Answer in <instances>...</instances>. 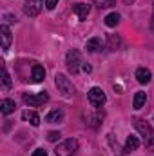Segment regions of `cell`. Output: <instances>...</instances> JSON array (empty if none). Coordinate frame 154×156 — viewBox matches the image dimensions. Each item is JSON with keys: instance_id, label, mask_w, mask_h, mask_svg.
<instances>
[{"instance_id": "obj_1", "label": "cell", "mask_w": 154, "mask_h": 156, "mask_svg": "<svg viewBox=\"0 0 154 156\" xmlns=\"http://www.w3.org/2000/svg\"><path fill=\"white\" fill-rule=\"evenodd\" d=\"M134 127H136V131L143 136L145 147L154 153V129L151 127V123H149L147 120H143V118H136V120H134Z\"/></svg>"}, {"instance_id": "obj_2", "label": "cell", "mask_w": 154, "mask_h": 156, "mask_svg": "<svg viewBox=\"0 0 154 156\" xmlns=\"http://www.w3.org/2000/svg\"><path fill=\"white\" fill-rule=\"evenodd\" d=\"M78 151V142L75 138H67L64 142H60L54 149V154L56 156H75Z\"/></svg>"}, {"instance_id": "obj_3", "label": "cell", "mask_w": 154, "mask_h": 156, "mask_svg": "<svg viewBox=\"0 0 154 156\" xmlns=\"http://www.w3.org/2000/svg\"><path fill=\"white\" fill-rule=\"evenodd\" d=\"M54 85H56L58 93H62L64 96H71V94L75 93V87H73L71 80L65 76V75H62V73H58V75L54 76Z\"/></svg>"}, {"instance_id": "obj_4", "label": "cell", "mask_w": 154, "mask_h": 156, "mask_svg": "<svg viewBox=\"0 0 154 156\" xmlns=\"http://www.w3.org/2000/svg\"><path fill=\"white\" fill-rule=\"evenodd\" d=\"M87 100H89V104L93 105V107H103L105 105V102H107V96H105V93L100 89V87H93L89 93H87Z\"/></svg>"}, {"instance_id": "obj_5", "label": "cell", "mask_w": 154, "mask_h": 156, "mask_svg": "<svg viewBox=\"0 0 154 156\" xmlns=\"http://www.w3.org/2000/svg\"><path fill=\"white\" fill-rule=\"evenodd\" d=\"M22 98H24V104L29 105V107H40L45 102H49V94L45 91H40L37 94H24Z\"/></svg>"}, {"instance_id": "obj_6", "label": "cell", "mask_w": 154, "mask_h": 156, "mask_svg": "<svg viewBox=\"0 0 154 156\" xmlns=\"http://www.w3.org/2000/svg\"><path fill=\"white\" fill-rule=\"evenodd\" d=\"M65 64H67L69 73L76 75L78 69H80V64H82V60H80V53H78L76 49H71V51L67 53V56H65Z\"/></svg>"}, {"instance_id": "obj_7", "label": "cell", "mask_w": 154, "mask_h": 156, "mask_svg": "<svg viewBox=\"0 0 154 156\" xmlns=\"http://www.w3.org/2000/svg\"><path fill=\"white\" fill-rule=\"evenodd\" d=\"M42 7H44V0H26L24 13L27 16H38Z\"/></svg>"}, {"instance_id": "obj_8", "label": "cell", "mask_w": 154, "mask_h": 156, "mask_svg": "<svg viewBox=\"0 0 154 156\" xmlns=\"http://www.w3.org/2000/svg\"><path fill=\"white\" fill-rule=\"evenodd\" d=\"M0 37H2V49H4V51H5V49H9L13 37H11V29H9L5 24H2V26H0Z\"/></svg>"}, {"instance_id": "obj_9", "label": "cell", "mask_w": 154, "mask_h": 156, "mask_svg": "<svg viewBox=\"0 0 154 156\" xmlns=\"http://www.w3.org/2000/svg\"><path fill=\"white\" fill-rule=\"evenodd\" d=\"M73 11H75V15L78 16V20H85V18H87V15H89V11H91V7H89L87 4L78 2V4L73 5Z\"/></svg>"}, {"instance_id": "obj_10", "label": "cell", "mask_w": 154, "mask_h": 156, "mask_svg": "<svg viewBox=\"0 0 154 156\" xmlns=\"http://www.w3.org/2000/svg\"><path fill=\"white\" fill-rule=\"evenodd\" d=\"M151 78H152L151 69H147V67H140V69H136V80H138L140 83H149Z\"/></svg>"}, {"instance_id": "obj_11", "label": "cell", "mask_w": 154, "mask_h": 156, "mask_svg": "<svg viewBox=\"0 0 154 156\" xmlns=\"http://www.w3.org/2000/svg\"><path fill=\"white\" fill-rule=\"evenodd\" d=\"M31 78H33V82H42L45 78V69L40 64H33V67H31Z\"/></svg>"}, {"instance_id": "obj_12", "label": "cell", "mask_w": 154, "mask_h": 156, "mask_svg": "<svg viewBox=\"0 0 154 156\" xmlns=\"http://www.w3.org/2000/svg\"><path fill=\"white\" fill-rule=\"evenodd\" d=\"M102 47H103V44H102V38H98V37L87 40V44H85V49H87L89 53H98Z\"/></svg>"}, {"instance_id": "obj_13", "label": "cell", "mask_w": 154, "mask_h": 156, "mask_svg": "<svg viewBox=\"0 0 154 156\" xmlns=\"http://www.w3.org/2000/svg\"><path fill=\"white\" fill-rule=\"evenodd\" d=\"M22 118H24L26 122H29L33 127H38L40 125V116H38V113H35V111H29V109L24 111V113H22Z\"/></svg>"}, {"instance_id": "obj_14", "label": "cell", "mask_w": 154, "mask_h": 156, "mask_svg": "<svg viewBox=\"0 0 154 156\" xmlns=\"http://www.w3.org/2000/svg\"><path fill=\"white\" fill-rule=\"evenodd\" d=\"M62 120H64V111L62 109H53L45 116V122H49V123H60Z\"/></svg>"}, {"instance_id": "obj_15", "label": "cell", "mask_w": 154, "mask_h": 156, "mask_svg": "<svg viewBox=\"0 0 154 156\" xmlns=\"http://www.w3.org/2000/svg\"><path fill=\"white\" fill-rule=\"evenodd\" d=\"M15 102L13 100H9V98H4L2 102H0V113L2 115H11L13 111H15Z\"/></svg>"}, {"instance_id": "obj_16", "label": "cell", "mask_w": 154, "mask_h": 156, "mask_svg": "<svg viewBox=\"0 0 154 156\" xmlns=\"http://www.w3.org/2000/svg\"><path fill=\"white\" fill-rule=\"evenodd\" d=\"M138 147H140L138 136H132V134H131V136L125 140V149H123V151H125V153H132V151H136Z\"/></svg>"}, {"instance_id": "obj_17", "label": "cell", "mask_w": 154, "mask_h": 156, "mask_svg": "<svg viewBox=\"0 0 154 156\" xmlns=\"http://www.w3.org/2000/svg\"><path fill=\"white\" fill-rule=\"evenodd\" d=\"M145 102H147V94H145L143 91H138V93L134 94V100H132V107H134V109H142V107L145 105Z\"/></svg>"}, {"instance_id": "obj_18", "label": "cell", "mask_w": 154, "mask_h": 156, "mask_svg": "<svg viewBox=\"0 0 154 156\" xmlns=\"http://www.w3.org/2000/svg\"><path fill=\"white\" fill-rule=\"evenodd\" d=\"M103 22H105V26L107 27H114V26H118V22H120V15L118 13H109L105 18H103Z\"/></svg>"}, {"instance_id": "obj_19", "label": "cell", "mask_w": 154, "mask_h": 156, "mask_svg": "<svg viewBox=\"0 0 154 156\" xmlns=\"http://www.w3.org/2000/svg\"><path fill=\"white\" fill-rule=\"evenodd\" d=\"M2 85H4V89H9V87H11V76H9V73H7L5 66L2 67Z\"/></svg>"}, {"instance_id": "obj_20", "label": "cell", "mask_w": 154, "mask_h": 156, "mask_svg": "<svg viewBox=\"0 0 154 156\" xmlns=\"http://www.w3.org/2000/svg\"><path fill=\"white\" fill-rule=\"evenodd\" d=\"M120 45H121V40L114 37V35H109V49L116 51V49H120Z\"/></svg>"}, {"instance_id": "obj_21", "label": "cell", "mask_w": 154, "mask_h": 156, "mask_svg": "<svg viewBox=\"0 0 154 156\" xmlns=\"http://www.w3.org/2000/svg\"><path fill=\"white\" fill-rule=\"evenodd\" d=\"M100 9H107V7H113L114 5V0H93Z\"/></svg>"}, {"instance_id": "obj_22", "label": "cell", "mask_w": 154, "mask_h": 156, "mask_svg": "<svg viewBox=\"0 0 154 156\" xmlns=\"http://www.w3.org/2000/svg\"><path fill=\"white\" fill-rule=\"evenodd\" d=\"M60 136H62V134H60L58 131H51V133H47V140H49V142H58Z\"/></svg>"}, {"instance_id": "obj_23", "label": "cell", "mask_w": 154, "mask_h": 156, "mask_svg": "<svg viewBox=\"0 0 154 156\" xmlns=\"http://www.w3.org/2000/svg\"><path fill=\"white\" fill-rule=\"evenodd\" d=\"M56 4H58V0H45V7L51 11V9H54L56 7Z\"/></svg>"}, {"instance_id": "obj_24", "label": "cell", "mask_w": 154, "mask_h": 156, "mask_svg": "<svg viewBox=\"0 0 154 156\" xmlns=\"http://www.w3.org/2000/svg\"><path fill=\"white\" fill-rule=\"evenodd\" d=\"M31 156H47V151L45 149H35Z\"/></svg>"}, {"instance_id": "obj_25", "label": "cell", "mask_w": 154, "mask_h": 156, "mask_svg": "<svg viewBox=\"0 0 154 156\" xmlns=\"http://www.w3.org/2000/svg\"><path fill=\"white\" fill-rule=\"evenodd\" d=\"M82 69H83L85 73H91V66H87V64H83V66H82Z\"/></svg>"}, {"instance_id": "obj_26", "label": "cell", "mask_w": 154, "mask_h": 156, "mask_svg": "<svg viewBox=\"0 0 154 156\" xmlns=\"http://www.w3.org/2000/svg\"><path fill=\"white\" fill-rule=\"evenodd\" d=\"M151 29H152V33H154V11H152V18H151Z\"/></svg>"}, {"instance_id": "obj_27", "label": "cell", "mask_w": 154, "mask_h": 156, "mask_svg": "<svg viewBox=\"0 0 154 156\" xmlns=\"http://www.w3.org/2000/svg\"><path fill=\"white\" fill-rule=\"evenodd\" d=\"M123 2H125V4H132L134 0H123Z\"/></svg>"}]
</instances>
